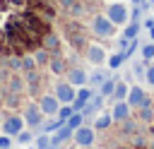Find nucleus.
<instances>
[{"label": "nucleus", "mask_w": 154, "mask_h": 149, "mask_svg": "<svg viewBox=\"0 0 154 149\" xmlns=\"http://www.w3.org/2000/svg\"><path fill=\"white\" fill-rule=\"evenodd\" d=\"M65 79L72 84V87H87L89 84V70L87 67H82V65H72V67H67V72H65Z\"/></svg>", "instance_id": "9b49d317"}, {"label": "nucleus", "mask_w": 154, "mask_h": 149, "mask_svg": "<svg viewBox=\"0 0 154 149\" xmlns=\"http://www.w3.org/2000/svg\"><path fill=\"white\" fill-rule=\"evenodd\" d=\"M116 120H113V115H111V111H101L94 120H91V125H94V130L96 132H106V130H111V125H113Z\"/></svg>", "instance_id": "ddd939ff"}, {"label": "nucleus", "mask_w": 154, "mask_h": 149, "mask_svg": "<svg viewBox=\"0 0 154 149\" xmlns=\"http://www.w3.org/2000/svg\"><path fill=\"white\" fill-rule=\"evenodd\" d=\"M22 118H24L26 127H31V130H38V127L43 125V120H46L38 101H26V103H24V111H22Z\"/></svg>", "instance_id": "20e7f679"}, {"label": "nucleus", "mask_w": 154, "mask_h": 149, "mask_svg": "<svg viewBox=\"0 0 154 149\" xmlns=\"http://www.w3.org/2000/svg\"><path fill=\"white\" fill-rule=\"evenodd\" d=\"M72 137H75V130H72V127H67V125H63L58 132H53V135H51L53 147H63V144H65V142H70Z\"/></svg>", "instance_id": "f3484780"}, {"label": "nucleus", "mask_w": 154, "mask_h": 149, "mask_svg": "<svg viewBox=\"0 0 154 149\" xmlns=\"http://www.w3.org/2000/svg\"><path fill=\"white\" fill-rule=\"evenodd\" d=\"M130 103L128 101H116L113 103V108H111V115H113V120L116 123H123V120H128L130 118Z\"/></svg>", "instance_id": "dca6fc26"}, {"label": "nucleus", "mask_w": 154, "mask_h": 149, "mask_svg": "<svg viewBox=\"0 0 154 149\" xmlns=\"http://www.w3.org/2000/svg\"><path fill=\"white\" fill-rule=\"evenodd\" d=\"M48 70H51V74H65V72H67V60H65V55H51Z\"/></svg>", "instance_id": "a211bd4d"}, {"label": "nucleus", "mask_w": 154, "mask_h": 149, "mask_svg": "<svg viewBox=\"0 0 154 149\" xmlns=\"http://www.w3.org/2000/svg\"><path fill=\"white\" fill-rule=\"evenodd\" d=\"M53 94L58 96L60 103H75V99H77V87H72L67 79H60V82H55Z\"/></svg>", "instance_id": "9d476101"}, {"label": "nucleus", "mask_w": 154, "mask_h": 149, "mask_svg": "<svg viewBox=\"0 0 154 149\" xmlns=\"http://www.w3.org/2000/svg\"><path fill=\"white\" fill-rule=\"evenodd\" d=\"M84 2H89V5H91V2H99V0H84Z\"/></svg>", "instance_id": "ea45409f"}, {"label": "nucleus", "mask_w": 154, "mask_h": 149, "mask_svg": "<svg viewBox=\"0 0 154 149\" xmlns=\"http://www.w3.org/2000/svg\"><path fill=\"white\" fill-rule=\"evenodd\" d=\"M144 84L154 87V62H149V65H147V72H144Z\"/></svg>", "instance_id": "72a5a7b5"}, {"label": "nucleus", "mask_w": 154, "mask_h": 149, "mask_svg": "<svg viewBox=\"0 0 154 149\" xmlns=\"http://www.w3.org/2000/svg\"><path fill=\"white\" fill-rule=\"evenodd\" d=\"M84 123H87V120H84V115H82L79 111H77V113H72V115H70V118L65 120V125H67V127H72V130H77V127H82Z\"/></svg>", "instance_id": "c85d7f7f"}, {"label": "nucleus", "mask_w": 154, "mask_h": 149, "mask_svg": "<svg viewBox=\"0 0 154 149\" xmlns=\"http://www.w3.org/2000/svg\"><path fill=\"white\" fill-rule=\"evenodd\" d=\"M63 125H65V120H60L58 115H51L48 120H43V125H41L38 130H41V132H46V135H53V132H58Z\"/></svg>", "instance_id": "6ab92c4d"}, {"label": "nucleus", "mask_w": 154, "mask_h": 149, "mask_svg": "<svg viewBox=\"0 0 154 149\" xmlns=\"http://www.w3.org/2000/svg\"><path fill=\"white\" fill-rule=\"evenodd\" d=\"M84 60H87V65H91V67L103 65V62L108 60L106 46H101V43H89V46L84 48Z\"/></svg>", "instance_id": "39448f33"}, {"label": "nucleus", "mask_w": 154, "mask_h": 149, "mask_svg": "<svg viewBox=\"0 0 154 149\" xmlns=\"http://www.w3.org/2000/svg\"><path fill=\"white\" fill-rule=\"evenodd\" d=\"M137 48H140V41H137V38H132V41H130V43L123 48V55H125V60H130V58H132V53H135Z\"/></svg>", "instance_id": "2f4dec72"}, {"label": "nucleus", "mask_w": 154, "mask_h": 149, "mask_svg": "<svg viewBox=\"0 0 154 149\" xmlns=\"http://www.w3.org/2000/svg\"><path fill=\"white\" fill-rule=\"evenodd\" d=\"M147 34H149V41H154V26H152V29H147Z\"/></svg>", "instance_id": "e433bc0d"}, {"label": "nucleus", "mask_w": 154, "mask_h": 149, "mask_svg": "<svg viewBox=\"0 0 154 149\" xmlns=\"http://www.w3.org/2000/svg\"><path fill=\"white\" fill-rule=\"evenodd\" d=\"M34 147H36V149H51V147H53V139H51V135L41 132V135L34 139Z\"/></svg>", "instance_id": "c756f323"}, {"label": "nucleus", "mask_w": 154, "mask_h": 149, "mask_svg": "<svg viewBox=\"0 0 154 149\" xmlns=\"http://www.w3.org/2000/svg\"><path fill=\"white\" fill-rule=\"evenodd\" d=\"M89 29H91V34H94V36H99V38H113V36H116V31H118V26L106 17V12L94 14V17H91V22H89Z\"/></svg>", "instance_id": "f03ea898"}, {"label": "nucleus", "mask_w": 154, "mask_h": 149, "mask_svg": "<svg viewBox=\"0 0 154 149\" xmlns=\"http://www.w3.org/2000/svg\"><path fill=\"white\" fill-rule=\"evenodd\" d=\"M14 139H17V144H24V147H29V144H34V139H36V137H34L31 127H24V130H22V132H19Z\"/></svg>", "instance_id": "bb28decb"}, {"label": "nucleus", "mask_w": 154, "mask_h": 149, "mask_svg": "<svg viewBox=\"0 0 154 149\" xmlns=\"http://www.w3.org/2000/svg\"><path fill=\"white\" fill-rule=\"evenodd\" d=\"M72 113H77V111H75V106H72V103H63V106H60V111H58V118H60V120H67Z\"/></svg>", "instance_id": "7c9ffc66"}, {"label": "nucleus", "mask_w": 154, "mask_h": 149, "mask_svg": "<svg viewBox=\"0 0 154 149\" xmlns=\"http://www.w3.org/2000/svg\"><path fill=\"white\" fill-rule=\"evenodd\" d=\"M29 149H31V147H29Z\"/></svg>", "instance_id": "a19ab883"}, {"label": "nucleus", "mask_w": 154, "mask_h": 149, "mask_svg": "<svg viewBox=\"0 0 154 149\" xmlns=\"http://www.w3.org/2000/svg\"><path fill=\"white\" fill-rule=\"evenodd\" d=\"M94 94H96V91H94L89 84H87V87H79V89H77V99H75V103H72V106H75V111H82V108L91 101V96H94Z\"/></svg>", "instance_id": "2eb2a0df"}, {"label": "nucleus", "mask_w": 154, "mask_h": 149, "mask_svg": "<svg viewBox=\"0 0 154 149\" xmlns=\"http://www.w3.org/2000/svg\"><path fill=\"white\" fill-rule=\"evenodd\" d=\"M116 82H118L116 77H108V79L99 87V94H101L103 99H111V96H113V91H116Z\"/></svg>", "instance_id": "393cba45"}, {"label": "nucleus", "mask_w": 154, "mask_h": 149, "mask_svg": "<svg viewBox=\"0 0 154 149\" xmlns=\"http://www.w3.org/2000/svg\"><path fill=\"white\" fill-rule=\"evenodd\" d=\"M34 70H41V67L36 65V58H34V53L29 50V53L22 55V74H24V72H34Z\"/></svg>", "instance_id": "b1692460"}, {"label": "nucleus", "mask_w": 154, "mask_h": 149, "mask_svg": "<svg viewBox=\"0 0 154 149\" xmlns=\"http://www.w3.org/2000/svg\"><path fill=\"white\" fill-rule=\"evenodd\" d=\"M130 2H132V5H142L144 0H130Z\"/></svg>", "instance_id": "4c0bfd02"}, {"label": "nucleus", "mask_w": 154, "mask_h": 149, "mask_svg": "<svg viewBox=\"0 0 154 149\" xmlns=\"http://www.w3.org/2000/svg\"><path fill=\"white\" fill-rule=\"evenodd\" d=\"M106 79H108V67L99 65V67H91V70H89V87H96V89H99Z\"/></svg>", "instance_id": "4468645a"}, {"label": "nucleus", "mask_w": 154, "mask_h": 149, "mask_svg": "<svg viewBox=\"0 0 154 149\" xmlns=\"http://www.w3.org/2000/svg\"><path fill=\"white\" fill-rule=\"evenodd\" d=\"M128 91H130V84H128L125 79H118V82H116V91H113L111 101H113V103H116V101H125V99H128Z\"/></svg>", "instance_id": "412c9836"}, {"label": "nucleus", "mask_w": 154, "mask_h": 149, "mask_svg": "<svg viewBox=\"0 0 154 149\" xmlns=\"http://www.w3.org/2000/svg\"><path fill=\"white\" fill-rule=\"evenodd\" d=\"M63 41H67L70 48H75L77 53L84 55V48L89 46L87 41V26L82 24V19H72V17H65L63 19Z\"/></svg>", "instance_id": "f257e3e1"}, {"label": "nucleus", "mask_w": 154, "mask_h": 149, "mask_svg": "<svg viewBox=\"0 0 154 149\" xmlns=\"http://www.w3.org/2000/svg\"><path fill=\"white\" fill-rule=\"evenodd\" d=\"M103 12H106V17H108L116 26H120V29L130 22V7H128L125 2H116V0H113V2H108V5H106V10H103Z\"/></svg>", "instance_id": "7ed1b4c3"}, {"label": "nucleus", "mask_w": 154, "mask_h": 149, "mask_svg": "<svg viewBox=\"0 0 154 149\" xmlns=\"http://www.w3.org/2000/svg\"><path fill=\"white\" fill-rule=\"evenodd\" d=\"M140 58H144L147 62H154V41H144L140 46Z\"/></svg>", "instance_id": "a878e982"}, {"label": "nucleus", "mask_w": 154, "mask_h": 149, "mask_svg": "<svg viewBox=\"0 0 154 149\" xmlns=\"http://www.w3.org/2000/svg\"><path fill=\"white\" fill-rule=\"evenodd\" d=\"M152 26H154V14H152V17H147V19L142 22V29H152Z\"/></svg>", "instance_id": "c9c22d12"}, {"label": "nucleus", "mask_w": 154, "mask_h": 149, "mask_svg": "<svg viewBox=\"0 0 154 149\" xmlns=\"http://www.w3.org/2000/svg\"><path fill=\"white\" fill-rule=\"evenodd\" d=\"M72 142H75L79 149H89V147H94V142H96V130H94V125H87V123H84L82 127H77Z\"/></svg>", "instance_id": "0eeeda50"}, {"label": "nucleus", "mask_w": 154, "mask_h": 149, "mask_svg": "<svg viewBox=\"0 0 154 149\" xmlns=\"http://www.w3.org/2000/svg\"><path fill=\"white\" fill-rule=\"evenodd\" d=\"M31 53H34V58H36V65H38V67H48V62H51V53H48L43 46L34 48Z\"/></svg>", "instance_id": "5701e85b"}, {"label": "nucleus", "mask_w": 154, "mask_h": 149, "mask_svg": "<svg viewBox=\"0 0 154 149\" xmlns=\"http://www.w3.org/2000/svg\"><path fill=\"white\" fill-rule=\"evenodd\" d=\"M24 127H26V123H24V118H22V115H17V113L5 115V118H2V125H0L2 135H10V137H17Z\"/></svg>", "instance_id": "1a4fd4ad"}, {"label": "nucleus", "mask_w": 154, "mask_h": 149, "mask_svg": "<svg viewBox=\"0 0 154 149\" xmlns=\"http://www.w3.org/2000/svg\"><path fill=\"white\" fill-rule=\"evenodd\" d=\"M123 62H125V55H123V50H113V53H108L106 67L116 72V70H120V67H123Z\"/></svg>", "instance_id": "aec40b11"}, {"label": "nucleus", "mask_w": 154, "mask_h": 149, "mask_svg": "<svg viewBox=\"0 0 154 149\" xmlns=\"http://www.w3.org/2000/svg\"><path fill=\"white\" fill-rule=\"evenodd\" d=\"M38 106H41V111H43V115L46 118H51V115H58V111H60V101H58V96L55 94H41L38 96Z\"/></svg>", "instance_id": "f8f14e48"}, {"label": "nucleus", "mask_w": 154, "mask_h": 149, "mask_svg": "<svg viewBox=\"0 0 154 149\" xmlns=\"http://www.w3.org/2000/svg\"><path fill=\"white\" fill-rule=\"evenodd\" d=\"M12 139L14 137H10V135H0V149H10L12 147Z\"/></svg>", "instance_id": "f704fd0d"}, {"label": "nucleus", "mask_w": 154, "mask_h": 149, "mask_svg": "<svg viewBox=\"0 0 154 149\" xmlns=\"http://www.w3.org/2000/svg\"><path fill=\"white\" fill-rule=\"evenodd\" d=\"M41 46H43L51 55H65V50H63V34H60L58 29H51V31L41 38Z\"/></svg>", "instance_id": "6e6552de"}, {"label": "nucleus", "mask_w": 154, "mask_h": 149, "mask_svg": "<svg viewBox=\"0 0 154 149\" xmlns=\"http://www.w3.org/2000/svg\"><path fill=\"white\" fill-rule=\"evenodd\" d=\"M147 60L144 58H137V60H132V65H130V70H132V74H135V79H140V82H144V72H147Z\"/></svg>", "instance_id": "4be33fe9"}, {"label": "nucleus", "mask_w": 154, "mask_h": 149, "mask_svg": "<svg viewBox=\"0 0 154 149\" xmlns=\"http://www.w3.org/2000/svg\"><path fill=\"white\" fill-rule=\"evenodd\" d=\"M137 113H140V120L142 123H147V125L154 123V108L152 106H142V108H137Z\"/></svg>", "instance_id": "cd10ccee"}, {"label": "nucleus", "mask_w": 154, "mask_h": 149, "mask_svg": "<svg viewBox=\"0 0 154 149\" xmlns=\"http://www.w3.org/2000/svg\"><path fill=\"white\" fill-rule=\"evenodd\" d=\"M130 108H142V106H152V96L144 91L142 84H130V91H128V99Z\"/></svg>", "instance_id": "423d86ee"}, {"label": "nucleus", "mask_w": 154, "mask_h": 149, "mask_svg": "<svg viewBox=\"0 0 154 149\" xmlns=\"http://www.w3.org/2000/svg\"><path fill=\"white\" fill-rule=\"evenodd\" d=\"M142 5H132L130 7V22H142Z\"/></svg>", "instance_id": "473e14b6"}, {"label": "nucleus", "mask_w": 154, "mask_h": 149, "mask_svg": "<svg viewBox=\"0 0 154 149\" xmlns=\"http://www.w3.org/2000/svg\"><path fill=\"white\" fill-rule=\"evenodd\" d=\"M2 118H5V115H2V111H0V125H2Z\"/></svg>", "instance_id": "58836bf2"}]
</instances>
